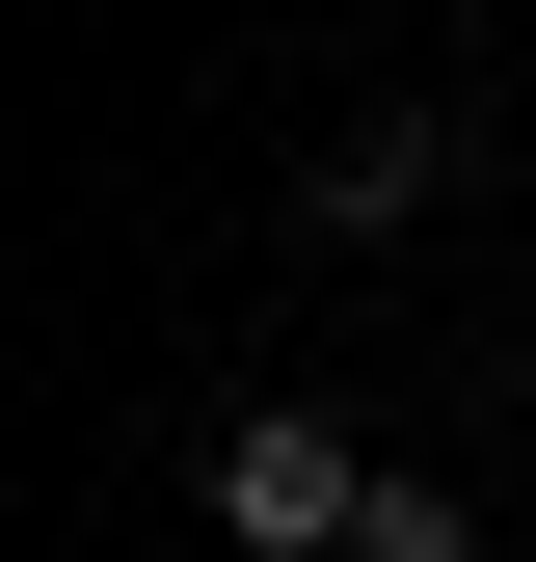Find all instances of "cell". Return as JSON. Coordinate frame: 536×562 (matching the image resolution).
<instances>
[{"instance_id":"1","label":"cell","mask_w":536,"mask_h":562,"mask_svg":"<svg viewBox=\"0 0 536 562\" xmlns=\"http://www.w3.org/2000/svg\"><path fill=\"white\" fill-rule=\"evenodd\" d=\"M376 482H402V456H349L322 402H242V429L188 456V509H215V562H349V536H376Z\"/></svg>"},{"instance_id":"2","label":"cell","mask_w":536,"mask_h":562,"mask_svg":"<svg viewBox=\"0 0 536 562\" xmlns=\"http://www.w3.org/2000/svg\"><path fill=\"white\" fill-rule=\"evenodd\" d=\"M429 188H456V108H349V134L295 161V215H322V241H402Z\"/></svg>"},{"instance_id":"3","label":"cell","mask_w":536,"mask_h":562,"mask_svg":"<svg viewBox=\"0 0 536 562\" xmlns=\"http://www.w3.org/2000/svg\"><path fill=\"white\" fill-rule=\"evenodd\" d=\"M349 562H483V509H456V482H376V536Z\"/></svg>"}]
</instances>
